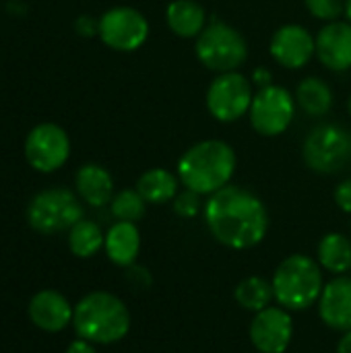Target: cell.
<instances>
[{
    "label": "cell",
    "instance_id": "cell-1",
    "mask_svg": "<svg viewBox=\"0 0 351 353\" xmlns=\"http://www.w3.org/2000/svg\"><path fill=\"white\" fill-rule=\"evenodd\" d=\"M211 236L234 250L259 246L269 232V213L265 203L248 188L228 184L213 192L203 209Z\"/></svg>",
    "mask_w": 351,
    "mask_h": 353
},
{
    "label": "cell",
    "instance_id": "cell-2",
    "mask_svg": "<svg viewBox=\"0 0 351 353\" xmlns=\"http://www.w3.org/2000/svg\"><path fill=\"white\" fill-rule=\"evenodd\" d=\"M238 157L230 143L219 139H207L188 147L178 159L180 184L201 196L225 188L236 174Z\"/></svg>",
    "mask_w": 351,
    "mask_h": 353
},
{
    "label": "cell",
    "instance_id": "cell-3",
    "mask_svg": "<svg viewBox=\"0 0 351 353\" xmlns=\"http://www.w3.org/2000/svg\"><path fill=\"white\" fill-rule=\"evenodd\" d=\"M74 333L93 345H112L130 331V312L126 304L110 292H91L81 298L72 314Z\"/></svg>",
    "mask_w": 351,
    "mask_h": 353
},
{
    "label": "cell",
    "instance_id": "cell-4",
    "mask_svg": "<svg viewBox=\"0 0 351 353\" xmlns=\"http://www.w3.org/2000/svg\"><path fill=\"white\" fill-rule=\"evenodd\" d=\"M275 302L285 310H308L323 294V267L306 254H292L279 263L271 279Z\"/></svg>",
    "mask_w": 351,
    "mask_h": 353
},
{
    "label": "cell",
    "instance_id": "cell-5",
    "mask_svg": "<svg viewBox=\"0 0 351 353\" xmlns=\"http://www.w3.org/2000/svg\"><path fill=\"white\" fill-rule=\"evenodd\" d=\"M194 54L205 68L221 74L244 66L248 60V43L236 27L223 21H211L197 37Z\"/></svg>",
    "mask_w": 351,
    "mask_h": 353
},
{
    "label": "cell",
    "instance_id": "cell-6",
    "mask_svg": "<svg viewBox=\"0 0 351 353\" xmlns=\"http://www.w3.org/2000/svg\"><path fill=\"white\" fill-rule=\"evenodd\" d=\"M304 163L323 176L341 172L351 159V134L341 124H319L302 145Z\"/></svg>",
    "mask_w": 351,
    "mask_h": 353
},
{
    "label": "cell",
    "instance_id": "cell-7",
    "mask_svg": "<svg viewBox=\"0 0 351 353\" xmlns=\"http://www.w3.org/2000/svg\"><path fill=\"white\" fill-rule=\"evenodd\" d=\"M81 219H83V207L74 196V192H70L68 188L43 190L35 194L27 207L29 225L43 236L66 232Z\"/></svg>",
    "mask_w": 351,
    "mask_h": 353
},
{
    "label": "cell",
    "instance_id": "cell-8",
    "mask_svg": "<svg viewBox=\"0 0 351 353\" xmlns=\"http://www.w3.org/2000/svg\"><path fill=\"white\" fill-rule=\"evenodd\" d=\"M254 99L252 81L240 70L217 74L207 89V110L209 114L223 124L238 122L248 116Z\"/></svg>",
    "mask_w": 351,
    "mask_h": 353
},
{
    "label": "cell",
    "instance_id": "cell-9",
    "mask_svg": "<svg viewBox=\"0 0 351 353\" xmlns=\"http://www.w3.org/2000/svg\"><path fill=\"white\" fill-rule=\"evenodd\" d=\"M296 97L288 89L279 85H267L254 93L248 118L254 132L271 139L283 134L290 128L296 116Z\"/></svg>",
    "mask_w": 351,
    "mask_h": 353
},
{
    "label": "cell",
    "instance_id": "cell-10",
    "mask_svg": "<svg viewBox=\"0 0 351 353\" xmlns=\"http://www.w3.org/2000/svg\"><path fill=\"white\" fill-rule=\"evenodd\" d=\"M97 33L108 48L118 52H134L149 37V21L132 6H114L101 14Z\"/></svg>",
    "mask_w": 351,
    "mask_h": 353
},
{
    "label": "cell",
    "instance_id": "cell-11",
    "mask_svg": "<svg viewBox=\"0 0 351 353\" xmlns=\"http://www.w3.org/2000/svg\"><path fill=\"white\" fill-rule=\"evenodd\" d=\"M70 155L68 134L58 124L35 126L25 141V157L37 172L50 174L60 170Z\"/></svg>",
    "mask_w": 351,
    "mask_h": 353
},
{
    "label": "cell",
    "instance_id": "cell-12",
    "mask_svg": "<svg viewBox=\"0 0 351 353\" xmlns=\"http://www.w3.org/2000/svg\"><path fill=\"white\" fill-rule=\"evenodd\" d=\"M248 333L257 352L283 353L294 339V321L290 310L281 306H267L254 314Z\"/></svg>",
    "mask_w": 351,
    "mask_h": 353
},
{
    "label": "cell",
    "instance_id": "cell-13",
    "mask_svg": "<svg viewBox=\"0 0 351 353\" xmlns=\"http://www.w3.org/2000/svg\"><path fill=\"white\" fill-rule=\"evenodd\" d=\"M269 52L279 66L288 70H298L317 56V37L306 27L288 23L273 33Z\"/></svg>",
    "mask_w": 351,
    "mask_h": 353
},
{
    "label": "cell",
    "instance_id": "cell-14",
    "mask_svg": "<svg viewBox=\"0 0 351 353\" xmlns=\"http://www.w3.org/2000/svg\"><path fill=\"white\" fill-rule=\"evenodd\" d=\"M29 321L46 333H60L68 325H72L74 306L56 290H41L37 292L27 306Z\"/></svg>",
    "mask_w": 351,
    "mask_h": 353
},
{
    "label": "cell",
    "instance_id": "cell-15",
    "mask_svg": "<svg viewBox=\"0 0 351 353\" xmlns=\"http://www.w3.org/2000/svg\"><path fill=\"white\" fill-rule=\"evenodd\" d=\"M317 58L333 72L351 68V23L331 21L317 33Z\"/></svg>",
    "mask_w": 351,
    "mask_h": 353
},
{
    "label": "cell",
    "instance_id": "cell-16",
    "mask_svg": "<svg viewBox=\"0 0 351 353\" xmlns=\"http://www.w3.org/2000/svg\"><path fill=\"white\" fill-rule=\"evenodd\" d=\"M321 321L333 331H351V277L337 275L325 283L317 302Z\"/></svg>",
    "mask_w": 351,
    "mask_h": 353
},
{
    "label": "cell",
    "instance_id": "cell-17",
    "mask_svg": "<svg viewBox=\"0 0 351 353\" xmlns=\"http://www.w3.org/2000/svg\"><path fill=\"white\" fill-rule=\"evenodd\" d=\"M106 254L108 259L118 267H130L134 265L139 250H141V232L130 221H118L114 223L106 234Z\"/></svg>",
    "mask_w": 351,
    "mask_h": 353
},
{
    "label": "cell",
    "instance_id": "cell-18",
    "mask_svg": "<svg viewBox=\"0 0 351 353\" xmlns=\"http://www.w3.org/2000/svg\"><path fill=\"white\" fill-rule=\"evenodd\" d=\"M79 196L91 207H106L114 199V180L110 172L97 163H85L74 178Z\"/></svg>",
    "mask_w": 351,
    "mask_h": 353
},
{
    "label": "cell",
    "instance_id": "cell-19",
    "mask_svg": "<svg viewBox=\"0 0 351 353\" xmlns=\"http://www.w3.org/2000/svg\"><path fill=\"white\" fill-rule=\"evenodd\" d=\"M170 31L184 39H197L207 27V12L197 0H172L166 8Z\"/></svg>",
    "mask_w": 351,
    "mask_h": 353
},
{
    "label": "cell",
    "instance_id": "cell-20",
    "mask_svg": "<svg viewBox=\"0 0 351 353\" xmlns=\"http://www.w3.org/2000/svg\"><path fill=\"white\" fill-rule=\"evenodd\" d=\"M294 97L298 108L312 118L327 116L335 101L331 85L321 77H306L304 81H300Z\"/></svg>",
    "mask_w": 351,
    "mask_h": 353
},
{
    "label": "cell",
    "instance_id": "cell-21",
    "mask_svg": "<svg viewBox=\"0 0 351 353\" xmlns=\"http://www.w3.org/2000/svg\"><path fill=\"white\" fill-rule=\"evenodd\" d=\"M178 186H180V178L163 168L147 170L137 182V190L147 205H166L174 201L176 194L180 192Z\"/></svg>",
    "mask_w": 351,
    "mask_h": 353
},
{
    "label": "cell",
    "instance_id": "cell-22",
    "mask_svg": "<svg viewBox=\"0 0 351 353\" xmlns=\"http://www.w3.org/2000/svg\"><path fill=\"white\" fill-rule=\"evenodd\" d=\"M319 265L335 275H345L351 269V238L339 232L327 234L317 248Z\"/></svg>",
    "mask_w": 351,
    "mask_h": 353
},
{
    "label": "cell",
    "instance_id": "cell-23",
    "mask_svg": "<svg viewBox=\"0 0 351 353\" xmlns=\"http://www.w3.org/2000/svg\"><path fill=\"white\" fill-rule=\"evenodd\" d=\"M106 244V234L95 221L81 219L68 230V248L77 259L95 256Z\"/></svg>",
    "mask_w": 351,
    "mask_h": 353
},
{
    "label": "cell",
    "instance_id": "cell-24",
    "mask_svg": "<svg viewBox=\"0 0 351 353\" xmlns=\"http://www.w3.org/2000/svg\"><path fill=\"white\" fill-rule=\"evenodd\" d=\"M234 298L240 308L254 312V314L265 310L267 306H271V300H275L271 281H267L265 277H259V275L242 279L238 283V288L234 290Z\"/></svg>",
    "mask_w": 351,
    "mask_h": 353
},
{
    "label": "cell",
    "instance_id": "cell-25",
    "mask_svg": "<svg viewBox=\"0 0 351 353\" xmlns=\"http://www.w3.org/2000/svg\"><path fill=\"white\" fill-rule=\"evenodd\" d=\"M110 209H112V215L118 219V221H130V223H137L139 219L145 217V211H147V203L145 199L139 194V190L134 188H124L120 190L118 194H114L112 203H110Z\"/></svg>",
    "mask_w": 351,
    "mask_h": 353
},
{
    "label": "cell",
    "instance_id": "cell-26",
    "mask_svg": "<svg viewBox=\"0 0 351 353\" xmlns=\"http://www.w3.org/2000/svg\"><path fill=\"white\" fill-rule=\"evenodd\" d=\"M308 12L319 21H339L345 14V0H304Z\"/></svg>",
    "mask_w": 351,
    "mask_h": 353
},
{
    "label": "cell",
    "instance_id": "cell-27",
    "mask_svg": "<svg viewBox=\"0 0 351 353\" xmlns=\"http://www.w3.org/2000/svg\"><path fill=\"white\" fill-rule=\"evenodd\" d=\"M201 209H205V205L201 203V194L194 190L184 188L174 199V213L182 219H194L201 213Z\"/></svg>",
    "mask_w": 351,
    "mask_h": 353
},
{
    "label": "cell",
    "instance_id": "cell-28",
    "mask_svg": "<svg viewBox=\"0 0 351 353\" xmlns=\"http://www.w3.org/2000/svg\"><path fill=\"white\" fill-rule=\"evenodd\" d=\"M126 279L130 285L139 288V290H145L151 285V275L145 267H139V265H130L126 267Z\"/></svg>",
    "mask_w": 351,
    "mask_h": 353
},
{
    "label": "cell",
    "instance_id": "cell-29",
    "mask_svg": "<svg viewBox=\"0 0 351 353\" xmlns=\"http://www.w3.org/2000/svg\"><path fill=\"white\" fill-rule=\"evenodd\" d=\"M333 199H335V205H337L343 213H350L351 215V178L339 182V184L335 186Z\"/></svg>",
    "mask_w": 351,
    "mask_h": 353
},
{
    "label": "cell",
    "instance_id": "cell-30",
    "mask_svg": "<svg viewBox=\"0 0 351 353\" xmlns=\"http://www.w3.org/2000/svg\"><path fill=\"white\" fill-rule=\"evenodd\" d=\"M66 353H97V350H95V345L91 341H85V339L79 337L77 341H72L66 347Z\"/></svg>",
    "mask_w": 351,
    "mask_h": 353
},
{
    "label": "cell",
    "instance_id": "cell-31",
    "mask_svg": "<svg viewBox=\"0 0 351 353\" xmlns=\"http://www.w3.org/2000/svg\"><path fill=\"white\" fill-rule=\"evenodd\" d=\"M250 81H252V85H259V87H267V85H271V72H269L267 68L259 66V68H254V72H252Z\"/></svg>",
    "mask_w": 351,
    "mask_h": 353
},
{
    "label": "cell",
    "instance_id": "cell-32",
    "mask_svg": "<svg viewBox=\"0 0 351 353\" xmlns=\"http://www.w3.org/2000/svg\"><path fill=\"white\" fill-rule=\"evenodd\" d=\"M337 353H351V331H345L337 343Z\"/></svg>",
    "mask_w": 351,
    "mask_h": 353
},
{
    "label": "cell",
    "instance_id": "cell-33",
    "mask_svg": "<svg viewBox=\"0 0 351 353\" xmlns=\"http://www.w3.org/2000/svg\"><path fill=\"white\" fill-rule=\"evenodd\" d=\"M345 17H348V21L351 23V0H345Z\"/></svg>",
    "mask_w": 351,
    "mask_h": 353
},
{
    "label": "cell",
    "instance_id": "cell-34",
    "mask_svg": "<svg viewBox=\"0 0 351 353\" xmlns=\"http://www.w3.org/2000/svg\"><path fill=\"white\" fill-rule=\"evenodd\" d=\"M348 110H350V114H351V95H350V99H348Z\"/></svg>",
    "mask_w": 351,
    "mask_h": 353
}]
</instances>
